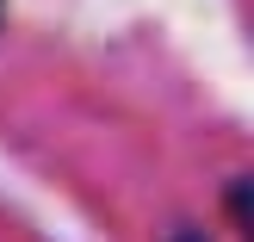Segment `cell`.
Returning <instances> with one entry per match:
<instances>
[{
  "label": "cell",
  "mask_w": 254,
  "mask_h": 242,
  "mask_svg": "<svg viewBox=\"0 0 254 242\" xmlns=\"http://www.w3.org/2000/svg\"><path fill=\"white\" fill-rule=\"evenodd\" d=\"M217 218H223V230H230V236H242V230H248V174H230V180H223Z\"/></svg>",
  "instance_id": "6da1fadb"
},
{
  "label": "cell",
  "mask_w": 254,
  "mask_h": 242,
  "mask_svg": "<svg viewBox=\"0 0 254 242\" xmlns=\"http://www.w3.org/2000/svg\"><path fill=\"white\" fill-rule=\"evenodd\" d=\"M161 242H217V236H211V224H168V230H161Z\"/></svg>",
  "instance_id": "7a4b0ae2"
},
{
  "label": "cell",
  "mask_w": 254,
  "mask_h": 242,
  "mask_svg": "<svg viewBox=\"0 0 254 242\" xmlns=\"http://www.w3.org/2000/svg\"><path fill=\"white\" fill-rule=\"evenodd\" d=\"M0 25H6V0H0Z\"/></svg>",
  "instance_id": "3957f363"
}]
</instances>
